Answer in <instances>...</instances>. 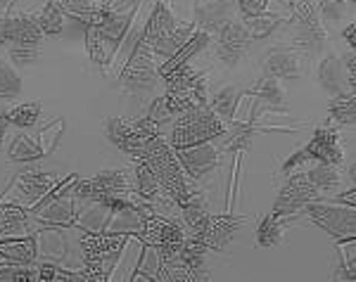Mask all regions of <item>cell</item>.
<instances>
[{
  "instance_id": "1",
  "label": "cell",
  "mask_w": 356,
  "mask_h": 282,
  "mask_svg": "<svg viewBox=\"0 0 356 282\" xmlns=\"http://www.w3.org/2000/svg\"><path fill=\"white\" fill-rule=\"evenodd\" d=\"M134 159L143 161V164L150 169V174L159 181L164 192L178 204V209H181L183 204H188L195 192H200V188H195L193 178H188L186 171H183L181 161L176 157V149L171 147V142L166 140L162 133L154 135L152 140L143 147V152Z\"/></svg>"
},
{
  "instance_id": "2",
  "label": "cell",
  "mask_w": 356,
  "mask_h": 282,
  "mask_svg": "<svg viewBox=\"0 0 356 282\" xmlns=\"http://www.w3.org/2000/svg\"><path fill=\"white\" fill-rule=\"evenodd\" d=\"M195 31H197L195 24H178V19L169 10L166 0H157L150 17L145 19L140 40L152 50V55L174 57L191 40Z\"/></svg>"
},
{
  "instance_id": "3",
  "label": "cell",
  "mask_w": 356,
  "mask_h": 282,
  "mask_svg": "<svg viewBox=\"0 0 356 282\" xmlns=\"http://www.w3.org/2000/svg\"><path fill=\"white\" fill-rule=\"evenodd\" d=\"M285 24H288L290 40H292L290 48H295L300 55L314 57L323 50L325 40H328V31H325L316 3H312V0H297V3H292V17Z\"/></svg>"
},
{
  "instance_id": "4",
  "label": "cell",
  "mask_w": 356,
  "mask_h": 282,
  "mask_svg": "<svg viewBox=\"0 0 356 282\" xmlns=\"http://www.w3.org/2000/svg\"><path fill=\"white\" fill-rule=\"evenodd\" d=\"M228 131V124L223 121L219 114H214L209 105L195 107L191 112H183L181 119L176 121L174 131L169 135L171 147H191L200 145L207 140H216Z\"/></svg>"
},
{
  "instance_id": "5",
  "label": "cell",
  "mask_w": 356,
  "mask_h": 282,
  "mask_svg": "<svg viewBox=\"0 0 356 282\" xmlns=\"http://www.w3.org/2000/svg\"><path fill=\"white\" fill-rule=\"evenodd\" d=\"M102 133H105V138L117 149L131 154V157H138L143 152V147L154 135H159V124L152 121L150 117H140V119L110 117L102 124Z\"/></svg>"
},
{
  "instance_id": "6",
  "label": "cell",
  "mask_w": 356,
  "mask_h": 282,
  "mask_svg": "<svg viewBox=\"0 0 356 282\" xmlns=\"http://www.w3.org/2000/svg\"><path fill=\"white\" fill-rule=\"evenodd\" d=\"M302 214L312 218L318 228L337 240L356 238V211L352 206L337 204V201L316 199L302 206Z\"/></svg>"
},
{
  "instance_id": "7",
  "label": "cell",
  "mask_w": 356,
  "mask_h": 282,
  "mask_svg": "<svg viewBox=\"0 0 356 282\" xmlns=\"http://www.w3.org/2000/svg\"><path fill=\"white\" fill-rule=\"evenodd\" d=\"M119 78H122V88L134 95L152 93L157 81L162 78L159 76V67H154L152 50L147 48L143 40L136 43L134 53H131V57L126 60V67Z\"/></svg>"
},
{
  "instance_id": "8",
  "label": "cell",
  "mask_w": 356,
  "mask_h": 282,
  "mask_svg": "<svg viewBox=\"0 0 356 282\" xmlns=\"http://www.w3.org/2000/svg\"><path fill=\"white\" fill-rule=\"evenodd\" d=\"M214 60L219 62L223 69H233L240 65V60L250 50V33L243 22V17H233L223 24L219 31L214 33Z\"/></svg>"
},
{
  "instance_id": "9",
  "label": "cell",
  "mask_w": 356,
  "mask_h": 282,
  "mask_svg": "<svg viewBox=\"0 0 356 282\" xmlns=\"http://www.w3.org/2000/svg\"><path fill=\"white\" fill-rule=\"evenodd\" d=\"M316 199H323V194L307 181L304 171L302 174H295V171H292V174L285 176V185L278 190V197L273 201L271 214L278 218H290V216L300 214L304 204L316 201Z\"/></svg>"
},
{
  "instance_id": "10",
  "label": "cell",
  "mask_w": 356,
  "mask_h": 282,
  "mask_svg": "<svg viewBox=\"0 0 356 282\" xmlns=\"http://www.w3.org/2000/svg\"><path fill=\"white\" fill-rule=\"evenodd\" d=\"M134 190V178L131 171L124 169H102L97 171L93 178H83L76 181L72 188V194L76 199H97L102 194H112V192H131Z\"/></svg>"
},
{
  "instance_id": "11",
  "label": "cell",
  "mask_w": 356,
  "mask_h": 282,
  "mask_svg": "<svg viewBox=\"0 0 356 282\" xmlns=\"http://www.w3.org/2000/svg\"><path fill=\"white\" fill-rule=\"evenodd\" d=\"M43 33L38 28L36 15H5L0 17V45L13 48H38Z\"/></svg>"
},
{
  "instance_id": "12",
  "label": "cell",
  "mask_w": 356,
  "mask_h": 282,
  "mask_svg": "<svg viewBox=\"0 0 356 282\" xmlns=\"http://www.w3.org/2000/svg\"><path fill=\"white\" fill-rule=\"evenodd\" d=\"M176 157H178V161H181L186 176L193 178V181H200V178L209 176L211 171L219 169L221 149L216 147L211 140H207V142H200V145L178 147L176 149Z\"/></svg>"
},
{
  "instance_id": "13",
  "label": "cell",
  "mask_w": 356,
  "mask_h": 282,
  "mask_svg": "<svg viewBox=\"0 0 356 282\" xmlns=\"http://www.w3.org/2000/svg\"><path fill=\"white\" fill-rule=\"evenodd\" d=\"M304 149L309 152V157L318 164H330V166H342L344 164V142L342 133L335 126L325 124L318 126L314 131L312 140L304 145Z\"/></svg>"
},
{
  "instance_id": "14",
  "label": "cell",
  "mask_w": 356,
  "mask_h": 282,
  "mask_svg": "<svg viewBox=\"0 0 356 282\" xmlns=\"http://www.w3.org/2000/svg\"><path fill=\"white\" fill-rule=\"evenodd\" d=\"M247 223L245 216H233L231 211L221 216H209L207 226L200 230L197 235H191V238L200 240L207 249H214V251H223L228 244L233 242V238L238 235V230L243 228Z\"/></svg>"
},
{
  "instance_id": "15",
  "label": "cell",
  "mask_w": 356,
  "mask_h": 282,
  "mask_svg": "<svg viewBox=\"0 0 356 282\" xmlns=\"http://www.w3.org/2000/svg\"><path fill=\"white\" fill-rule=\"evenodd\" d=\"M136 240H140L143 244L150 247H164V244H178L188 238L183 223H178L176 218L166 216H145L143 218V228L134 235Z\"/></svg>"
},
{
  "instance_id": "16",
  "label": "cell",
  "mask_w": 356,
  "mask_h": 282,
  "mask_svg": "<svg viewBox=\"0 0 356 282\" xmlns=\"http://www.w3.org/2000/svg\"><path fill=\"white\" fill-rule=\"evenodd\" d=\"M314 81L325 90L330 97L342 93H354L356 81L349 78L347 67L340 55H325L314 69Z\"/></svg>"
},
{
  "instance_id": "17",
  "label": "cell",
  "mask_w": 356,
  "mask_h": 282,
  "mask_svg": "<svg viewBox=\"0 0 356 282\" xmlns=\"http://www.w3.org/2000/svg\"><path fill=\"white\" fill-rule=\"evenodd\" d=\"M302 74V60L300 53L290 45H275L264 55L261 62V76H273L280 81L300 78Z\"/></svg>"
},
{
  "instance_id": "18",
  "label": "cell",
  "mask_w": 356,
  "mask_h": 282,
  "mask_svg": "<svg viewBox=\"0 0 356 282\" xmlns=\"http://www.w3.org/2000/svg\"><path fill=\"white\" fill-rule=\"evenodd\" d=\"M76 211H79V199L72 192H67L62 197L53 199L50 204L36 209V221L38 226H48V228H69L76 221Z\"/></svg>"
},
{
  "instance_id": "19",
  "label": "cell",
  "mask_w": 356,
  "mask_h": 282,
  "mask_svg": "<svg viewBox=\"0 0 356 282\" xmlns=\"http://www.w3.org/2000/svg\"><path fill=\"white\" fill-rule=\"evenodd\" d=\"M235 0H209L204 5H197V13H195V26L202 28L211 36L219 28L226 24L228 19L235 17Z\"/></svg>"
},
{
  "instance_id": "20",
  "label": "cell",
  "mask_w": 356,
  "mask_h": 282,
  "mask_svg": "<svg viewBox=\"0 0 356 282\" xmlns=\"http://www.w3.org/2000/svg\"><path fill=\"white\" fill-rule=\"evenodd\" d=\"M57 176L53 174H43V171H24L19 174V178L15 181V188H17V194L22 199H26L29 209H31L36 201H41L45 194L50 192V188L57 185Z\"/></svg>"
},
{
  "instance_id": "21",
  "label": "cell",
  "mask_w": 356,
  "mask_h": 282,
  "mask_svg": "<svg viewBox=\"0 0 356 282\" xmlns=\"http://www.w3.org/2000/svg\"><path fill=\"white\" fill-rule=\"evenodd\" d=\"M207 247L200 240H195L188 235L181 244V251H178V261L176 266H183L191 273L193 280H204L207 278Z\"/></svg>"
},
{
  "instance_id": "22",
  "label": "cell",
  "mask_w": 356,
  "mask_h": 282,
  "mask_svg": "<svg viewBox=\"0 0 356 282\" xmlns=\"http://www.w3.org/2000/svg\"><path fill=\"white\" fill-rule=\"evenodd\" d=\"M243 97H245V90H240L238 85L223 83L219 88L211 90V95L207 97V105H209V109L214 114H219L226 124H233L235 114H238V105Z\"/></svg>"
},
{
  "instance_id": "23",
  "label": "cell",
  "mask_w": 356,
  "mask_h": 282,
  "mask_svg": "<svg viewBox=\"0 0 356 282\" xmlns=\"http://www.w3.org/2000/svg\"><path fill=\"white\" fill-rule=\"evenodd\" d=\"M38 254L36 238H8L0 240V261L8 263H31Z\"/></svg>"
},
{
  "instance_id": "24",
  "label": "cell",
  "mask_w": 356,
  "mask_h": 282,
  "mask_svg": "<svg viewBox=\"0 0 356 282\" xmlns=\"http://www.w3.org/2000/svg\"><path fill=\"white\" fill-rule=\"evenodd\" d=\"M207 45H209V33L202 31V28H197V31L191 36V40H188V43L183 45V48L178 50L174 57H169V60H166V65L159 67V76H164V74L174 72V69H178V67L188 65V62H191L193 57L200 53V50H204Z\"/></svg>"
},
{
  "instance_id": "25",
  "label": "cell",
  "mask_w": 356,
  "mask_h": 282,
  "mask_svg": "<svg viewBox=\"0 0 356 282\" xmlns=\"http://www.w3.org/2000/svg\"><path fill=\"white\" fill-rule=\"evenodd\" d=\"M29 228V214L19 204H0V240L19 238L22 230Z\"/></svg>"
},
{
  "instance_id": "26",
  "label": "cell",
  "mask_w": 356,
  "mask_h": 282,
  "mask_svg": "<svg viewBox=\"0 0 356 282\" xmlns=\"http://www.w3.org/2000/svg\"><path fill=\"white\" fill-rule=\"evenodd\" d=\"M307 181L312 183V185L318 190L321 194L323 192H337V190L342 188V171L340 166H330V164H318L316 161V166L312 171H307Z\"/></svg>"
},
{
  "instance_id": "27",
  "label": "cell",
  "mask_w": 356,
  "mask_h": 282,
  "mask_svg": "<svg viewBox=\"0 0 356 282\" xmlns=\"http://www.w3.org/2000/svg\"><path fill=\"white\" fill-rule=\"evenodd\" d=\"M112 216V209H107L100 201L88 199V206H83L81 211H76V226L83 228L86 233H102Z\"/></svg>"
},
{
  "instance_id": "28",
  "label": "cell",
  "mask_w": 356,
  "mask_h": 282,
  "mask_svg": "<svg viewBox=\"0 0 356 282\" xmlns=\"http://www.w3.org/2000/svg\"><path fill=\"white\" fill-rule=\"evenodd\" d=\"M245 95H254L259 97V100L266 102L268 107H283L285 105V95H288V90H285L283 81L280 78H273V76H261L257 81V85L252 90H245Z\"/></svg>"
},
{
  "instance_id": "29",
  "label": "cell",
  "mask_w": 356,
  "mask_h": 282,
  "mask_svg": "<svg viewBox=\"0 0 356 282\" xmlns=\"http://www.w3.org/2000/svg\"><path fill=\"white\" fill-rule=\"evenodd\" d=\"M131 178H134V192L138 194V197L152 201L157 194L164 192L162 185H159V181L150 174V169H147L143 161L134 159V171H131Z\"/></svg>"
},
{
  "instance_id": "30",
  "label": "cell",
  "mask_w": 356,
  "mask_h": 282,
  "mask_svg": "<svg viewBox=\"0 0 356 282\" xmlns=\"http://www.w3.org/2000/svg\"><path fill=\"white\" fill-rule=\"evenodd\" d=\"M356 119V97L354 93L332 95L328 102V124L330 126H344L354 124Z\"/></svg>"
},
{
  "instance_id": "31",
  "label": "cell",
  "mask_w": 356,
  "mask_h": 282,
  "mask_svg": "<svg viewBox=\"0 0 356 282\" xmlns=\"http://www.w3.org/2000/svg\"><path fill=\"white\" fill-rule=\"evenodd\" d=\"M36 22L43 36H57L65 28V10H62V5L57 0H48L41 13L36 15Z\"/></svg>"
},
{
  "instance_id": "32",
  "label": "cell",
  "mask_w": 356,
  "mask_h": 282,
  "mask_svg": "<svg viewBox=\"0 0 356 282\" xmlns=\"http://www.w3.org/2000/svg\"><path fill=\"white\" fill-rule=\"evenodd\" d=\"M247 33H250V40H261L268 38L278 26H283L288 22V17L283 15H259V17H243Z\"/></svg>"
},
{
  "instance_id": "33",
  "label": "cell",
  "mask_w": 356,
  "mask_h": 282,
  "mask_svg": "<svg viewBox=\"0 0 356 282\" xmlns=\"http://www.w3.org/2000/svg\"><path fill=\"white\" fill-rule=\"evenodd\" d=\"M285 218H278L273 214L264 216L257 226V244L259 247H275L285 238Z\"/></svg>"
},
{
  "instance_id": "34",
  "label": "cell",
  "mask_w": 356,
  "mask_h": 282,
  "mask_svg": "<svg viewBox=\"0 0 356 282\" xmlns=\"http://www.w3.org/2000/svg\"><path fill=\"white\" fill-rule=\"evenodd\" d=\"M10 159L13 161H33V159H41L43 157V147L38 140H33L31 135L22 133L17 135L13 140V145H10Z\"/></svg>"
},
{
  "instance_id": "35",
  "label": "cell",
  "mask_w": 356,
  "mask_h": 282,
  "mask_svg": "<svg viewBox=\"0 0 356 282\" xmlns=\"http://www.w3.org/2000/svg\"><path fill=\"white\" fill-rule=\"evenodd\" d=\"M5 117L13 126H19V128H31V126L38 124V117H41V102H26V105H15L5 112Z\"/></svg>"
},
{
  "instance_id": "36",
  "label": "cell",
  "mask_w": 356,
  "mask_h": 282,
  "mask_svg": "<svg viewBox=\"0 0 356 282\" xmlns=\"http://www.w3.org/2000/svg\"><path fill=\"white\" fill-rule=\"evenodd\" d=\"M22 93V76L17 74L13 62L0 57V97H17Z\"/></svg>"
},
{
  "instance_id": "37",
  "label": "cell",
  "mask_w": 356,
  "mask_h": 282,
  "mask_svg": "<svg viewBox=\"0 0 356 282\" xmlns=\"http://www.w3.org/2000/svg\"><path fill=\"white\" fill-rule=\"evenodd\" d=\"M349 5H352L349 0H321L318 13L323 15L328 22H337V19H342V17L347 15Z\"/></svg>"
},
{
  "instance_id": "38",
  "label": "cell",
  "mask_w": 356,
  "mask_h": 282,
  "mask_svg": "<svg viewBox=\"0 0 356 282\" xmlns=\"http://www.w3.org/2000/svg\"><path fill=\"white\" fill-rule=\"evenodd\" d=\"M271 0H235V10L240 17H259L268 13Z\"/></svg>"
},
{
  "instance_id": "39",
  "label": "cell",
  "mask_w": 356,
  "mask_h": 282,
  "mask_svg": "<svg viewBox=\"0 0 356 282\" xmlns=\"http://www.w3.org/2000/svg\"><path fill=\"white\" fill-rule=\"evenodd\" d=\"M309 159H312V157H309L307 149H304V147H297L295 152H292L290 157L283 161V166H280V171H283V176H288V174H292V171H295V169H300V166L307 164Z\"/></svg>"
},
{
  "instance_id": "40",
  "label": "cell",
  "mask_w": 356,
  "mask_h": 282,
  "mask_svg": "<svg viewBox=\"0 0 356 282\" xmlns=\"http://www.w3.org/2000/svg\"><path fill=\"white\" fill-rule=\"evenodd\" d=\"M332 199H335L337 204H344V206H352V209H356V190H354V185L349 190H344V192H337Z\"/></svg>"
},
{
  "instance_id": "41",
  "label": "cell",
  "mask_w": 356,
  "mask_h": 282,
  "mask_svg": "<svg viewBox=\"0 0 356 282\" xmlns=\"http://www.w3.org/2000/svg\"><path fill=\"white\" fill-rule=\"evenodd\" d=\"M342 60H344V67H347L349 78L356 81V60H354V50H349L347 55H342Z\"/></svg>"
},
{
  "instance_id": "42",
  "label": "cell",
  "mask_w": 356,
  "mask_h": 282,
  "mask_svg": "<svg viewBox=\"0 0 356 282\" xmlns=\"http://www.w3.org/2000/svg\"><path fill=\"white\" fill-rule=\"evenodd\" d=\"M354 36H356V26H354V24H349V26L342 31V38L347 40L349 48H354V43H356V38H354Z\"/></svg>"
},
{
  "instance_id": "43",
  "label": "cell",
  "mask_w": 356,
  "mask_h": 282,
  "mask_svg": "<svg viewBox=\"0 0 356 282\" xmlns=\"http://www.w3.org/2000/svg\"><path fill=\"white\" fill-rule=\"evenodd\" d=\"M8 126H10L8 117H5V112H0V147H3V142H5V133H8Z\"/></svg>"
}]
</instances>
